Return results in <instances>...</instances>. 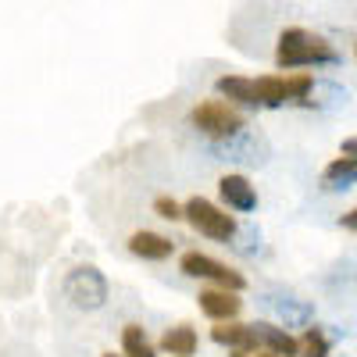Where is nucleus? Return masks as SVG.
I'll list each match as a JSON object with an SVG mask.
<instances>
[{"mask_svg":"<svg viewBox=\"0 0 357 357\" xmlns=\"http://www.w3.org/2000/svg\"><path fill=\"white\" fill-rule=\"evenodd\" d=\"M275 65L282 72H296V68H329V65H340V50L311 33V29H301V25H289L279 33V43H275Z\"/></svg>","mask_w":357,"mask_h":357,"instance_id":"1","label":"nucleus"},{"mask_svg":"<svg viewBox=\"0 0 357 357\" xmlns=\"http://www.w3.org/2000/svg\"><path fill=\"white\" fill-rule=\"evenodd\" d=\"M190 126L197 132H204L207 139H232L247 129V118L229 100H200L190 111Z\"/></svg>","mask_w":357,"mask_h":357,"instance_id":"2","label":"nucleus"},{"mask_svg":"<svg viewBox=\"0 0 357 357\" xmlns=\"http://www.w3.org/2000/svg\"><path fill=\"white\" fill-rule=\"evenodd\" d=\"M183 218L193 225V232L207 236V240H218V243L236 240V218L225 211V207L204 200V197H190L183 204Z\"/></svg>","mask_w":357,"mask_h":357,"instance_id":"3","label":"nucleus"},{"mask_svg":"<svg viewBox=\"0 0 357 357\" xmlns=\"http://www.w3.org/2000/svg\"><path fill=\"white\" fill-rule=\"evenodd\" d=\"M178 272L190 275V279H207V282H215L218 289H232V293H240L247 286V279L236 272V268L215 261L211 254H200V250H186L183 257H178Z\"/></svg>","mask_w":357,"mask_h":357,"instance_id":"4","label":"nucleus"},{"mask_svg":"<svg viewBox=\"0 0 357 357\" xmlns=\"http://www.w3.org/2000/svg\"><path fill=\"white\" fill-rule=\"evenodd\" d=\"M65 296L82 311H97V307L107 304V279L93 264L75 268V272H68V279H65Z\"/></svg>","mask_w":357,"mask_h":357,"instance_id":"5","label":"nucleus"},{"mask_svg":"<svg viewBox=\"0 0 357 357\" xmlns=\"http://www.w3.org/2000/svg\"><path fill=\"white\" fill-rule=\"evenodd\" d=\"M218 197L225 204V211H240V215H250L257 211V190L250 186L247 175H222L218 178Z\"/></svg>","mask_w":357,"mask_h":357,"instance_id":"6","label":"nucleus"},{"mask_svg":"<svg viewBox=\"0 0 357 357\" xmlns=\"http://www.w3.org/2000/svg\"><path fill=\"white\" fill-rule=\"evenodd\" d=\"M197 301H200V311L211 321H236V314L243 311L240 293H232V289H204Z\"/></svg>","mask_w":357,"mask_h":357,"instance_id":"7","label":"nucleus"},{"mask_svg":"<svg viewBox=\"0 0 357 357\" xmlns=\"http://www.w3.org/2000/svg\"><path fill=\"white\" fill-rule=\"evenodd\" d=\"M211 340L229 347V350H243V354H257V333L254 325H240V321H215L211 329Z\"/></svg>","mask_w":357,"mask_h":357,"instance_id":"8","label":"nucleus"},{"mask_svg":"<svg viewBox=\"0 0 357 357\" xmlns=\"http://www.w3.org/2000/svg\"><path fill=\"white\" fill-rule=\"evenodd\" d=\"M129 254L143 257V261H168L175 254V243L161 232H151V229H139L129 236Z\"/></svg>","mask_w":357,"mask_h":357,"instance_id":"9","label":"nucleus"},{"mask_svg":"<svg viewBox=\"0 0 357 357\" xmlns=\"http://www.w3.org/2000/svg\"><path fill=\"white\" fill-rule=\"evenodd\" d=\"M254 333H257V347H261V350L279 354V357H296V336H289L282 325L254 321Z\"/></svg>","mask_w":357,"mask_h":357,"instance_id":"10","label":"nucleus"},{"mask_svg":"<svg viewBox=\"0 0 357 357\" xmlns=\"http://www.w3.org/2000/svg\"><path fill=\"white\" fill-rule=\"evenodd\" d=\"M215 89L229 100V104H243V107H257V93H254V79L247 75H222L215 82Z\"/></svg>","mask_w":357,"mask_h":357,"instance_id":"11","label":"nucleus"},{"mask_svg":"<svg viewBox=\"0 0 357 357\" xmlns=\"http://www.w3.org/2000/svg\"><path fill=\"white\" fill-rule=\"evenodd\" d=\"M197 347H200V340H197L193 325H175V329H168L161 336V350L172 354V357H193Z\"/></svg>","mask_w":357,"mask_h":357,"instance_id":"12","label":"nucleus"},{"mask_svg":"<svg viewBox=\"0 0 357 357\" xmlns=\"http://www.w3.org/2000/svg\"><path fill=\"white\" fill-rule=\"evenodd\" d=\"M321 183L329 190H350L357 183V158H343V154L333 158L321 172Z\"/></svg>","mask_w":357,"mask_h":357,"instance_id":"13","label":"nucleus"},{"mask_svg":"<svg viewBox=\"0 0 357 357\" xmlns=\"http://www.w3.org/2000/svg\"><path fill=\"white\" fill-rule=\"evenodd\" d=\"M329 354H333V340L318 325H311V329L296 336V357H329Z\"/></svg>","mask_w":357,"mask_h":357,"instance_id":"14","label":"nucleus"},{"mask_svg":"<svg viewBox=\"0 0 357 357\" xmlns=\"http://www.w3.org/2000/svg\"><path fill=\"white\" fill-rule=\"evenodd\" d=\"M122 354L126 357H158V347L151 343L143 325H126L122 329Z\"/></svg>","mask_w":357,"mask_h":357,"instance_id":"15","label":"nucleus"},{"mask_svg":"<svg viewBox=\"0 0 357 357\" xmlns=\"http://www.w3.org/2000/svg\"><path fill=\"white\" fill-rule=\"evenodd\" d=\"M154 211H158L165 222H183V204H175L172 197H158V200H154Z\"/></svg>","mask_w":357,"mask_h":357,"instance_id":"16","label":"nucleus"},{"mask_svg":"<svg viewBox=\"0 0 357 357\" xmlns=\"http://www.w3.org/2000/svg\"><path fill=\"white\" fill-rule=\"evenodd\" d=\"M340 225H343L347 232H357V207H350V211L340 218Z\"/></svg>","mask_w":357,"mask_h":357,"instance_id":"17","label":"nucleus"},{"mask_svg":"<svg viewBox=\"0 0 357 357\" xmlns=\"http://www.w3.org/2000/svg\"><path fill=\"white\" fill-rule=\"evenodd\" d=\"M340 154H343V158H357V136L343 139V146H340Z\"/></svg>","mask_w":357,"mask_h":357,"instance_id":"18","label":"nucleus"},{"mask_svg":"<svg viewBox=\"0 0 357 357\" xmlns=\"http://www.w3.org/2000/svg\"><path fill=\"white\" fill-rule=\"evenodd\" d=\"M250 357H279V354H268V350H257V354H250Z\"/></svg>","mask_w":357,"mask_h":357,"instance_id":"19","label":"nucleus"},{"mask_svg":"<svg viewBox=\"0 0 357 357\" xmlns=\"http://www.w3.org/2000/svg\"><path fill=\"white\" fill-rule=\"evenodd\" d=\"M232 357H250V354H243V350H232Z\"/></svg>","mask_w":357,"mask_h":357,"instance_id":"20","label":"nucleus"},{"mask_svg":"<svg viewBox=\"0 0 357 357\" xmlns=\"http://www.w3.org/2000/svg\"><path fill=\"white\" fill-rule=\"evenodd\" d=\"M104 357H114V354H104Z\"/></svg>","mask_w":357,"mask_h":357,"instance_id":"21","label":"nucleus"},{"mask_svg":"<svg viewBox=\"0 0 357 357\" xmlns=\"http://www.w3.org/2000/svg\"><path fill=\"white\" fill-rule=\"evenodd\" d=\"M354 54H357V47H354Z\"/></svg>","mask_w":357,"mask_h":357,"instance_id":"22","label":"nucleus"}]
</instances>
